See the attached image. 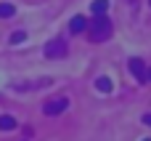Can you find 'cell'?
Wrapping results in <instances>:
<instances>
[{"instance_id":"cell-1","label":"cell","mask_w":151,"mask_h":141,"mask_svg":"<svg viewBox=\"0 0 151 141\" xmlns=\"http://www.w3.org/2000/svg\"><path fill=\"white\" fill-rule=\"evenodd\" d=\"M111 19H106L104 13L101 16H96L93 21H90V40L93 43H104V40H109L111 37Z\"/></svg>"},{"instance_id":"cell-2","label":"cell","mask_w":151,"mask_h":141,"mask_svg":"<svg viewBox=\"0 0 151 141\" xmlns=\"http://www.w3.org/2000/svg\"><path fill=\"white\" fill-rule=\"evenodd\" d=\"M66 53H69V48H66V43H64L61 37H58V40H50V43L45 45V56H48V59H64Z\"/></svg>"},{"instance_id":"cell-3","label":"cell","mask_w":151,"mask_h":141,"mask_svg":"<svg viewBox=\"0 0 151 141\" xmlns=\"http://www.w3.org/2000/svg\"><path fill=\"white\" fill-rule=\"evenodd\" d=\"M127 69H130V75L138 80V83H146L149 80V72H146V64L141 61V59H130L127 61Z\"/></svg>"},{"instance_id":"cell-4","label":"cell","mask_w":151,"mask_h":141,"mask_svg":"<svg viewBox=\"0 0 151 141\" xmlns=\"http://www.w3.org/2000/svg\"><path fill=\"white\" fill-rule=\"evenodd\" d=\"M66 109H69V99H53V101H48V104L42 107V112L50 115V117H56V115H61V112H66Z\"/></svg>"},{"instance_id":"cell-5","label":"cell","mask_w":151,"mask_h":141,"mask_svg":"<svg viewBox=\"0 0 151 141\" xmlns=\"http://www.w3.org/2000/svg\"><path fill=\"white\" fill-rule=\"evenodd\" d=\"M85 27H88V19H85V16H74V19L69 21V29H72V35H80V32H85Z\"/></svg>"},{"instance_id":"cell-6","label":"cell","mask_w":151,"mask_h":141,"mask_svg":"<svg viewBox=\"0 0 151 141\" xmlns=\"http://www.w3.org/2000/svg\"><path fill=\"white\" fill-rule=\"evenodd\" d=\"M96 88H98L101 93H111V88H114V85H111V77H98V80H96Z\"/></svg>"},{"instance_id":"cell-7","label":"cell","mask_w":151,"mask_h":141,"mask_svg":"<svg viewBox=\"0 0 151 141\" xmlns=\"http://www.w3.org/2000/svg\"><path fill=\"white\" fill-rule=\"evenodd\" d=\"M106 8H109V0H93V3H90V11H93L96 16L106 13Z\"/></svg>"},{"instance_id":"cell-8","label":"cell","mask_w":151,"mask_h":141,"mask_svg":"<svg viewBox=\"0 0 151 141\" xmlns=\"http://www.w3.org/2000/svg\"><path fill=\"white\" fill-rule=\"evenodd\" d=\"M13 128H16V120L8 117V115H3L0 117V131H13Z\"/></svg>"},{"instance_id":"cell-9","label":"cell","mask_w":151,"mask_h":141,"mask_svg":"<svg viewBox=\"0 0 151 141\" xmlns=\"http://www.w3.org/2000/svg\"><path fill=\"white\" fill-rule=\"evenodd\" d=\"M13 13H16V8L11 3H0V19H11Z\"/></svg>"},{"instance_id":"cell-10","label":"cell","mask_w":151,"mask_h":141,"mask_svg":"<svg viewBox=\"0 0 151 141\" xmlns=\"http://www.w3.org/2000/svg\"><path fill=\"white\" fill-rule=\"evenodd\" d=\"M24 40H27V32H13V35H11V43H13V45H16V43H24Z\"/></svg>"},{"instance_id":"cell-11","label":"cell","mask_w":151,"mask_h":141,"mask_svg":"<svg viewBox=\"0 0 151 141\" xmlns=\"http://www.w3.org/2000/svg\"><path fill=\"white\" fill-rule=\"evenodd\" d=\"M143 123H146V125H151V115H143Z\"/></svg>"},{"instance_id":"cell-12","label":"cell","mask_w":151,"mask_h":141,"mask_svg":"<svg viewBox=\"0 0 151 141\" xmlns=\"http://www.w3.org/2000/svg\"><path fill=\"white\" fill-rule=\"evenodd\" d=\"M149 80H151V69H149Z\"/></svg>"},{"instance_id":"cell-13","label":"cell","mask_w":151,"mask_h":141,"mask_svg":"<svg viewBox=\"0 0 151 141\" xmlns=\"http://www.w3.org/2000/svg\"><path fill=\"white\" fill-rule=\"evenodd\" d=\"M146 141H151V139H146Z\"/></svg>"},{"instance_id":"cell-14","label":"cell","mask_w":151,"mask_h":141,"mask_svg":"<svg viewBox=\"0 0 151 141\" xmlns=\"http://www.w3.org/2000/svg\"><path fill=\"white\" fill-rule=\"evenodd\" d=\"M149 3H151V0H149Z\"/></svg>"}]
</instances>
